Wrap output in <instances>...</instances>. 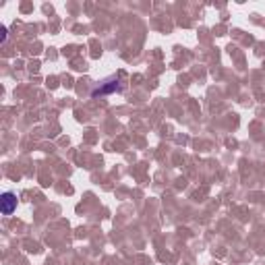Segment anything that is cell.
I'll use <instances>...</instances> for the list:
<instances>
[{
	"label": "cell",
	"mask_w": 265,
	"mask_h": 265,
	"mask_svg": "<svg viewBox=\"0 0 265 265\" xmlns=\"http://www.w3.org/2000/svg\"><path fill=\"white\" fill-rule=\"evenodd\" d=\"M122 83L116 79V77H110V79H106L102 81L97 87H93L91 89V97H104V95H110V93H116V91H120L122 89Z\"/></svg>",
	"instance_id": "obj_1"
},
{
	"label": "cell",
	"mask_w": 265,
	"mask_h": 265,
	"mask_svg": "<svg viewBox=\"0 0 265 265\" xmlns=\"http://www.w3.org/2000/svg\"><path fill=\"white\" fill-rule=\"evenodd\" d=\"M0 203H2V213L4 215H11L15 209H17V195L15 193H11V191H6V193H2V197H0Z\"/></svg>",
	"instance_id": "obj_2"
},
{
	"label": "cell",
	"mask_w": 265,
	"mask_h": 265,
	"mask_svg": "<svg viewBox=\"0 0 265 265\" xmlns=\"http://www.w3.org/2000/svg\"><path fill=\"white\" fill-rule=\"evenodd\" d=\"M0 31H2V35H0V42H6V27H2Z\"/></svg>",
	"instance_id": "obj_3"
}]
</instances>
